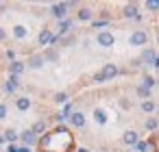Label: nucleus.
Here are the masks:
<instances>
[{
    "mask_svg": "<svg viewBox=\"0 0 159 152\" xmlns=\"http://www.w3.org/2000/svg\"><path fill=\"white\" fill-rule=\"evenodd\" d=\"M92 9H87V7H83V9H79V13H76V18H79V22H89L92 20Z\"/></svg>",
    "mask_w": 159,
    "mask_h": 152,
    "instance_id": "15",
    "label": "nucleus"
},
{
    "mask_svg": "<svg viewBox=\"0 0 159 152\" xmlns=\"http://www.w3.org/2000/svg\"><path fill=\"white\" fill-rule=\"evenodd\" d=\"M146 152H155V143H148L146 141Z\"/></svg>",
    "mask_w": 159,
    "mask_h": 152,
    "instance_id": "36",
    "label": "nucleus"
},
{
    "mask_svg": "<svg viewBox=\"0 0 159 152\" xmlns=\"http://www.w3.org/2000/svg\"><path fill=\"white\" fill-rule=\"evenodd\" d=\"M94 83H98V85H100V83H107V80H105V76H102L100 72H96V74H94Z\"/></svg>",
    "mask_w": 159,
    "mask_h": 152,
    "instance_id": "31",
    "label": "nucleus"
},
{
    "mask_svg": "<svg viewBox=\"0 0 159 152\" xmlns=\"http://www.w3.org/2000/svg\"><path fill=\"white\" fill-rule=\"evenodd\" d=\"M55 102H57V104H63V102H68V93H66V91H59V93H55Z\"/></svg>",
    "mask_w": 159,
    "mask_h": 152,
    "instance_id": "24",
    "label": "nucleus"
},
{
    "mask_svg": "<svg viewBox=\"0 0 159 152\" xmlns=\"http://www.w3.org/2000/svg\"><path fill=\"white\" fill-rule=\"evenodd\" d=\"M142 111H144V113H152V111H155V102H152V100H144V102H142Z\"/></svg>",
    "mask_w": 159,
    "mask_h": 152,
    "instance_id": "22",
    "label": "nucleus"
},
{
    "mask_svg": "<svg viewBox=\"0 0 159 152\" xmlns=\"http://www.w3.org/2000/svg\"><path fill=\"white\" fill-rule=\"evenodd\" d=\"M24 70H26V63L24 61H11L9 63V74L11 76H20Z\"/></svg>",
    "mask_w": 159,
    "mask_h": 152,
    "instance_id": "6",
    "label": "nucleus"
},
{
    "mask_svg": "<svg viewBox=\"0 0 159 152\" xmlns=\"http://www.w3.org/2000/svg\"><path fill=\"white\" fill-rule=\"evenodd\" d=\"M59 41H61L63 46H74V41H76V39H74V35H68V37H61Z\"/></svg>",
    "mask_w": 159,
    "mask_h": 152,
    "instance_id": "26",
    "label": "nucleus"
},
{
    "mask_svg": "<svg viewBox=\"0 0 159 152\" xmlns=\"http://www.w3.org/2000/svg\"><path fill=\"white\" fill-rule=\"evenodd\" d=\"M131 46H146V41H148V35L144 33V31H135L133 35H131Z\"/></svg>",
    "mask_w": 159,
    "mask_h": 152,
    "instance_id": "4",
    "label": "nucleus"
},
{
    "mask_svg": "<svg viewBox=\"0 0 159 152\" xmlns=\"http://www.w3.org/2000/svg\"><path fill=\"white\" fill-rule=\"evenodd\" d=\"M94 119L102 126V124H107V113H105L102 109H94Z\"/></svg>",
    "mask_w": 159,
    "mask_h": 152,
    "instance_id": "21",
    "label": "nucleus"
},
{
    "mask_svg": "<svg viewBox=\"0 0 159 152\" xmlns=\"http://www.w3.org/2000/svg\"><path fill=\"white\" fill-rule=\"evenodd\" d=\"M76 152H87V148H79V150H76Z\"/></svg>",
    "mask_w": 159,
    "mask_h": 152,
    "instance_id": "39",
    "label": "nucleus"
},
{
    "mask_svg": "<svg viewBox=\"0 0 159 152\" xmlns=\"http://www.w3.org/2000/svg\"><path fill=\"white\" fill-rule=\"evenodd\" d=\"M2 141H5V137H0V143H2Z\"/></svg>",
    "mask_w": 159,
    "mask_h": 152,
    "instance_id": "40",
    "label": "nucleus"
},
{
    "mask_svg": "<svg viewBox=\"0 0 159 152\" xmlns=\"http://www.w3.org/2000/svg\"><path fill=\"white\" fill-rule=\"evenodd\" d=\"M46 152H52V150H46Z\"/></svg>",
    "mask_w": 159,
    "mask_h": 152,
    "instance_id": "41",
    "label": "nucleus"
},
{
    "mask_svg": "<svg viewBox=\"0 0 159 152\" xmlns=\"http://www.w3.org/2000/svg\"><path fill=\"white\" fill-rule=\"evenodd\" d=\"M100 74L105 76V80H113V78L118 76V67H116L113 63H107V65L100 70Z\"/></svg>",
    "mask_w": 159,
    "mask_h": 152,
    "instance_id": "7",
    "label": "nucleus"
},
{
    "mask_svg": "<svg viewBox=\"0 0 159 152\" xmlns=\"http://www.w3.org/2000/svg\"><path fill=\"white\" fill-rule=\"evenodd\" d=\"M26 35H29V31H26V28H24L22 24H18V26H13V37H16V39H24Z\"/></svg>",
    "mask_w": 159,
    "mask_h": 152,
    "instance_id": "18",
    "label": "nucleus"
},
{
    "mask_svg": "<svg viewBox=\"0 0 159 152\" xmlns=\"http://www.w3.org/2000/svg\"><path fill=\"white\" fill-rule=\"evenodd\" d=\"M96 41H98V46H102V48H111V46L116 44V37H113L111 33L102 31V33H98V35H96Z\"/></svg>",
    "mask_w": 159,
    "mask_h": 152,
    "instance_id": "2",
    "label": "nucleus"
},
{
    "mask_svg": "<svg viewBox=\"0 0 159 152\" xmlns=\"http://www.w3.org/2000/svg\"><path fill=\"white\" fill-rule=\"evenodd\" d=\"M7 152H18V145H16V143H9V148H7Z\"/></svg>",
    "mask_w": 159,
    "mask_h": 152,
    "instance_id": "35",
    "label": "nucleus"
},
{
    "mask_svg": "<svg viewBox=\"0 0 159 152\" xmlns=\"http://www.w3.org/2000/svg\"><path fill=\"white\" fill-rule=\"evenodd\" d=\"M137 96L148 100V98H150V89H146V87H142V85H139V87H137Z\"/></svg>",
    "mask_w": 159,
    "mask_h": 152,
    "instance_id": "25",
    "label": "nucleus"
},
{
    "mask_svg": "<svg viewBox=\"0 0 159 152\" xmlns=\"http://www.w3.org/2000/svg\"><path fill=\"white\" fill-rule=\"evenodd\" d=\"M20 141H22L26 148H31V145H35V143H37V137H35L31 130H24V132H20Z\"/></svg>",
    "mask_w": 159,
    "mask_h": 152,
    "instance_id": "10",
    "label": "nucleus"
},
{
    "mask_svg": "<svg viewBox=\"0 0 159 152\" xmlns=\"http://www.w3.org/2000/svg\"><path fill=\"white\" fill-rule=\"evenodd\" d=\"M44 130H46V122H44V119H39V122H35V124L31 126V132H33L35 137H37V135H42Z\"/></svg>",
    "mask_w": 159,
    "mask_h": 152,
    "instance_id": "16",
    "label": "nucleus"
},
{
    "mask_svg": "<svg viewBox=\"0 0 159 152\" xmlns=\"http://www.w3.org/2000/svg\"><path fill=\"white\" fill-rule=\"evenodd\" d=\"M2 137H5V141H9V143H16V141H18V139H20V135H18V132H16V130H13V128H7V130H5V135H2Z\"/></svg>",
    "mask_w": 159,
    "mask_h": 152,
    "instance_id": "17",
    "label": "nucleus"
},
{
    "mask_svg": "<svg viewBox=\"0 0 159 152\" xmlns=\"http://www.w3.org/2000/svg\"><path fill=\"white\" fill-rule=\"evenodd\" d=\"M137 141H139V137H137L135 130H126V132L122 135V143H126V145H135Z\"/></svg>",
    "mask_w": 159,
    "mask_h": 152,
    "instance_id": "11",
    "label": "nucleus"
},
{
    "mask_svg": "<svg viewBox=\"0 0 159 152\" xmlns=\"http://www.w3.org/2000/svg\"><path fill=\"white\" fill-rule=\"evenodd\" d=\"M50 41H52V33H50V28H42L39 35H37V44H39V46H50Z\"/></svg>",
    "mask_w": 159,
    "mask_h": 152,
    "instance_id": "5",
    "label": "nucleus"
},
{
    "mask_svg": "<svg viewBox=\"0 0 159 152\" xmlns=\"http://www.w3.org/2000/svg\"><path fill=\"white\" fill-rule=\"evenodd\" d=\"M133 148H135V152H146V141H137Z\"/></svg>",
    "mask_w": 159,
    "mask_h": 152,
    "instance_id": "29",
    "label": "nucleus"
},
{
    "mask_svg": "<svg viewBox=\"0 0 159 152\" xmlns=\"http://www.w3.org/2000/svg\"><path fill=\"white\" fill-rule=\"evenodd\" d=\"M122 15H124V18H137V20H139V13H137V5H135V2L126 5V7H124V11H122Z\"/></svg>",
    "mask_w": 159,
    "mask_h": 152,
    "instance_id": "12",
    "label": "nucleus"
},
{
    "mask_svg": "<svg viewBox=\"0 0 159 152\" xmlns=\"http://www.w3.org/2000/svg\"><path fill=\"white\" fill-rule=\"evenodd\" d=\"M50 15L57 18L59 22H63L66 15H68V5H66V2H55V5L50 7Z\"/></svg>",
    "mask_w": 159,
    "mask_h": 152,
    "instance_id": "1",
    "label": "nucleus"
},
{
    "mask_svg": "<svg viewBox=\"0 0 159 152\" xmlns=\"http://www.w3.org/2000/svg\"><path fill=\"white\" fill-rule=\"evenodd\" d=\"M7 59H11V61H16V52H13V50H7Z\"/></svg>",
    "mask_w": 159,
    "mask_h": 152,
    "instance_id": "34",
    "label": "nucleus"
},
{
    "mask_svg": "<svg viewBox=\"0 0 159 152\" xmlns=\"http://www.w3.org/2000/svg\"><path fill=\"white\" fill-rule=\"evenodd\" d=\"M155 57H157V52H155L152 48H144L137 61H139V65H148V63L152 65V61H155Z\"/></svg>",
    "mask_w": 159,
    "mask_h": 152,
    "instance_id": "3",
    "label": "nucleus"
},
{
    "mask_svg": "<svg viewBox=\"0 0 159 152\" xmlns=\"http://www.w3.org/2000/svg\"><path fill=\"white\" fill-rule=\"evenodd\" d=\"M142 87H146V89H152V87H155V78H152V76H144V80H142Z\"/></svg>",
    "mask_w": 159,
    "mask_h": 152,
    "instance_id": "23",
    "label": "nucleus"
},
{
    "mask_svg": "<svg viewBox=\"0 0 159 152\" xmlns=\"http://www.w3.org/2000/svg\"><path fill=\"white\" fill-rule=\"evenodd\" d=\"M44 57L42 54H33L29 61H26V67H31V70H39V67H44Z\"/></svg>",
    "mask_w": 159,
    "mask_h": 152,
    "instance_id": "9",
    "label": "nucleus"
},
{
    "mask_svg": "<svg viewBox=\"0 0 159 152\" xmlns=\"http://www.w3.org/2000/svg\"><path fill=\"white\" fill-rule=\"evenodd\" d=\"M70 124H72L74 128H83V126H85V115H83L81 111H72V115H70Z\"/></svg>",
    "mask_w": 159,
    "mask_h": 152,
    "instance_id": "8",
    "label": "nucleus"
},
{
    "mask_svg": "<svg viewBox=\"0 0 159 152\" xmlns=\"http://www.w3.org/2000/svg\"><path fill=\"white\" fill-rule=\"evenodd\" d=\"M152 67H157V70H159V57H155V61H152Z\"/></svg>",
    "mask_w": 159,
    "mask_h": 152,
    "instance_id": "38",
    "label": "nucleus"
},
{
    "mask_svg": "<svg viewBox=\"0 0 159 152\" xmlns=\"http://www.w3.org/2000/svg\"><path fill=\"white\" fill-rule=\"evenodd\" d=\"M18 87H20V78H18V76H9V80L5 83V91L11 93V91H16Z\"/></svg>",
    "mask_w": 159,
    "mask_h": 152,
    "instance_id": "13",
    "label": "nucleus"
},
{
    "mask_svg": "<svg viewBox=\"0 0 159 152\" xmlns=\"http://www.w3.org/2000/svg\"><path fill=\"white\" fill-rule=\"evenodd\" d=\"M5 39H7V31L0 26V41H5Z\"/></svg>",
    "mask_w": 159,
    "mask_h": 152,
    "instance_id": "33",
    "label": "nucleus"
},
{
    "mask_svg": "<svg viewBox=\"0 0 159 152\" xmlns=\"http://www.w3.org/2000/svg\"><path fill=\"white\" fill-rule=\"evenodd\" d=\"M44 61H50V63H55V61H59V54H57V50H52V48H48L44 54Z\"/></svg>",
    "mask_w": 159,
    "mask_h": 152,
    "instance_id": "19",
    "label": "nucleus"
},
{
    "mask_svg": "<svg viewBox=\"0 0 159 152\" xmlns=\"http://www.w3.org/2000/svg\"><path fill=\"white\" fill-rule=\"evenodd\" d=\"M107 24H109V20H100V22H94L92 26H94V28H105Z\"/></svg>",
    "mask_w": 159,
    "mask_h": 152,
    "instance_id": "30",
    "label": "nucleus"
},
{
    "mask_svg": "<svg viewBox=\"0 0 159 152\" xmlns=\"http://www.w3.org/2000/svg\"><path fill=\"white\" fill-rule=\"evenodd\" d=\"M72 26H74V24H72L70 20H63V22H59V33H57V35H59V37H66V35L72 31Z\"/></svg>",
    "mask_w": 159,
    "mask_h": 152,
    "instance_id": "14",
    "label": "nucleus"
},
{
    "mask_svg": "<svg viewBox=\"0 0 159 152\" xmlns=\"http://www.w3.org/2000/svg\"><path fill=\"white\" fill-rule=\"evenodd\" d=\"M16 106H18V111H29L31 109V100L29 98H18L16 100Z\"/></svg>",
    "mask_w": 159,
    "mask_h": 152,
    "instance_id": "20",
    "label": "nucleus"
},
{
    "mask_svg": "<svg viewBox=\"0 0 159 152\" xmlns=\"http://www.w3.org/2000/svg\"><path fill=\"white\" fill-rule=\"evenodd\" d=\"M146 9L157 11V9H159V0H146Z\"/></svg>",
    "mask_w": 159,
    "mask_h": 152,
    "instance_id": "28",
    "label": "nucleus"
},
{
    "mask_svg": "<svg viewBox=\"0 0 159 152\" xmlns=\"http://www.w3.org/2000/svg\"><path fill=\"white\" fill-rule=\"evenodd\" d=\"M157 126H159V122H157L155 117H148V119H146V128H148V130H155Z\"/></svg>",
    "mask_w": 159,
    "mask_h": 152,
    "instance_id": "27",
    "label": "nucleus"
},
{
    "mask_svg": "<svg viewBox=\"0 0 159 152\" xmlns=\"http://www.w3.org/2000/svg\"><path fill=\"white\" fill-rule=\"evenodd\" d=\"M55 119H57V122H63V119H66V115H63V113H57V115H55Z\"/></svg>",
    "mask_w": 159,
    "mask_h": 152,
    "instance_id": "37",
    "label": "nucleus"
},
{
    "mask_svg": "<svg viewBox=\"0 0 159 152\" xmlns=\"http://www.w3.org/2000/svg\"><path fill=\"white\" fill-rule=\"evenodd\" d=\"M7 117V104H0V119Z\"/></svg>",
    "mask_w": 159,
    "mask_h": 152,
    "instance_id": "32",
    "label": "nucleus"
}]
</instances>
